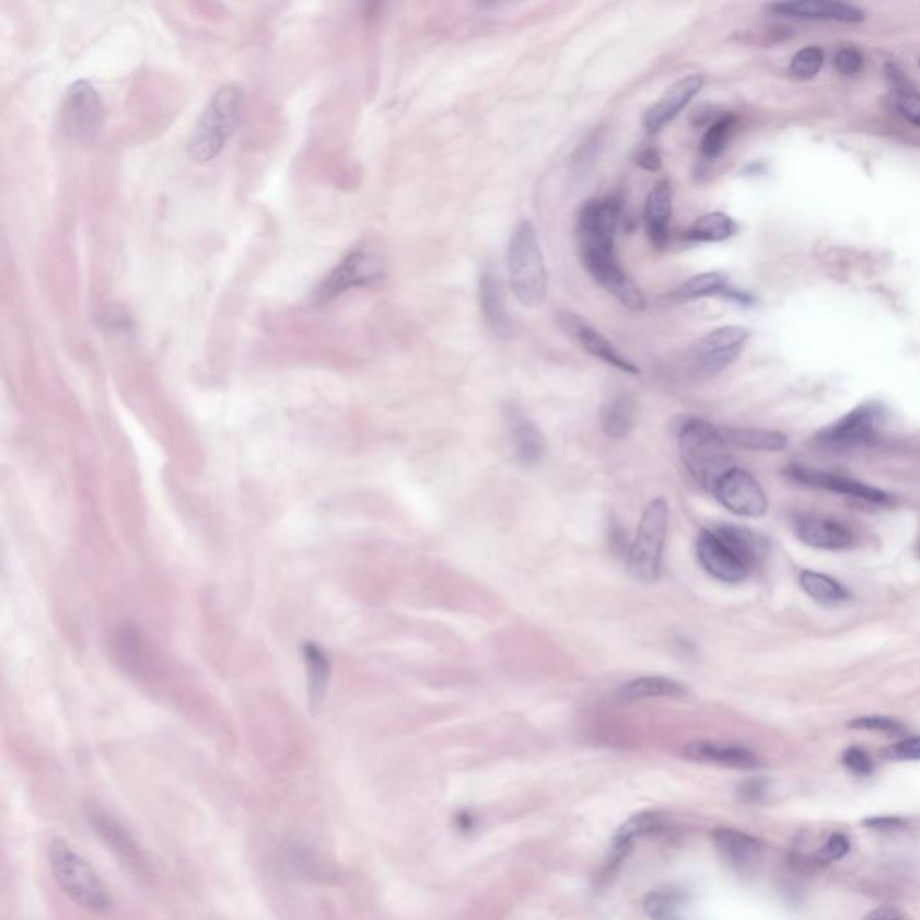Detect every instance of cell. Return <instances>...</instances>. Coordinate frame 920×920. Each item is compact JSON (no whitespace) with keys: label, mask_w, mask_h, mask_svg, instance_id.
Listing matches in <instances>:
<instances>
[{"label":"cell","mask_w":920,"mask_h":920,"mask_svg":"<svg viewBox=\"0 0 920 920\" xmlns=\"http://www.w3.org/2000/svg\"><path fill=\"white\" fill-rule=\"evenodd\" d=\"M622 218L617 198L589 200L578 217V243L581 261L595 281L631 312H644L645 295L617 261L615 237Z\"/></svg>","instance_id":"obj_1"},{"label":"cell","mask_w":920,"mask_h":920,"mask_svg":"<svg viewBox=\"0 0 920 920\" xmlns=\"http://www.w3.org/2000/svg\"><path fill=\"white\" fill-rule=\"evenodd\" d=\"M678 446L687 471L710 493L718 480L735 468L734 457L730 455V446L724 443L720 427L704 419H682Z\"/></svg>","instance_id":"obj_2"},{"label":"cell","mask_w":920,"mask_h":920,"mask_svg":"<svg viewBox=\"0 0 920 920\" xmlns=\"http://www.w3.org/2000/svg\"><path fill=\"white\" fill-rule=\"evenodd\" d=\"M508 267L511 288L520 304L541 306L548 293L544 251L533 223L523 220L509 240Z\"/></svg>","instance_id":"obj_3"},{"label":"cell","mask_w":920,"mask_h":920,"mask_svg":"<svg viewBox=\"0 0 920 920\" xmlns=\"http://www.w3.org/2000/svg\"><path fill=\"white\" fill-rule=\"evenodd\" d=\"M50 871L61 890L83 910L105 916L110 910V894L100 875L66 841L55 840L49 847Z\"/></svg>","instance_id":"obj_4"},{"label":"cell","mask_w":920,"mask_h":920,"mask_svg":"<svg viewBox=\"0 0 920 920\" xmlns=\"http://www.w3.org/2000/svg\"><path fill=\"white\" fill-rule=\"evenodd\" d=\"M242 100L236 85H223L211 97L193 133L191 153L197 161L209 162L222 153L240 123Z\"/></svg>","instance_id":"obj_5"},{"label":"cell","mask_w":920,"mask_h":920,"mask_svg":"<svg viewBox=\"0 0 920 920\" xmlns=\"http://www.w3.org/2000/svg\"><path fill=\"white\" fill-rule=\"evenodd\" d=\"M669 528V508L656 498L645 508L639 531L628 550V569L640 583H654L662 573L665 538Z\"/></svg>","instance_id":"obj_6"},{"label":"cell","mask_w":920,"mask_h":920,"mask_svg":"<svg viewBox=\"0 0 920 920\" xmlns=\"http://www.w3.org/2000/svg\"><path fill=\"white\" fill-rule=\"evenodd\" d=\"M886 421V408L881 403H863L847 416L824 428L816 443L830 452H850L875 443Z\"/></svg>","instance_id":"obj_7"},{"label":"cell","mask_w":920,"mask_h":920,"mask_svg":"<svg viewBox=\"0 0 920 920\" xmlns=\"http://www.w3.org/2000/svg\"><path fill=\"white\" fill-rule=\"evenodd\" d=\"M749 331L743 326L718 327L704 335L690 352L692 368L703 376H715L740 358L748 342Z\"/></svg>","instance_id":"obj_8"},{"label":"cell","mask_w":920,"mask_h":920,"mask_svg":"<svg viewBox=\"0 0 920 920\" xmlns=\"http://www.w3.org/2000/svg\"><path fill=\"white\" fill-rule=\"evenodd\" d=\"M712 494L729 511L746 519H760L768 511L765 489L760 488L757 478L752 477L745 469H730L718 480Z\"/></svg>","instance_id":"obj_9"},{"label":"cell","mask_w":920,"mask_h":920,"mask_svg":"<svg viewBox=\"0 0 920 920\" xmlns=\"http://www.w3.org/2000/svg\"><path fill=\"white\" fill-rule=\"evenodd\" d=\"M383 276L380 259L365 251H354L343 257L323 284L317 288L315 298L321 302L333 301L352 288L368 287Z\"/></svg>","instance_id":"obj_10"},{"label":"cell","mask_w":920,"mask_h":920,"mask_svg":"<svg viewBox=\"0 0 920 920\" xmlns=\"http://www.w3.org/2000/svg\"><path fill=\"white\" fill-rule=\"evenodd\" d=\"M63 128L75 139H91L96 136L103 123V103L100 94L89 81H75L69 86L63 110H61Z\"/></svg>","instance_id":"obj_11"},{"label":"cell","mask_w":920,"mask_h":920,"mask_svg":"<svg viewBox=\"0 0 920 920\" xmlns=\"http://www.w3.org/2000/svg\"><path fill=\"white\" fill-rule=\"evenodd\" d=\"M696 552L701 567L723 583H741L748 578L749 569L745 561L712 528L699 533Z\"/></svg>","instance_id":"obj_12"},{"label":"cell","mask_w":920,"mask_h":920,"mask_svg":"<svg viewBox=\"0 0 920 920\" xmlns=\"http://www.w3.org/2000/svg\"><path fill=\"white\" fill-rule=\"evenodd\" d=\"M559 326L563 327V331L570 335L573 340H578L579 346L584 351L590 352L594 358H598L601 362L608 363L612 368L619 369L626 374L640 373V369L631 360L620 354L608 338L601 335L594 327L583 323L578 315L559 313Z\"/></svg>","instance_id":"obj_13"},{"label":"cell","mask_w":920,"mask_h":920,"mask_svg":"<svg viewBox=\"0 0 920 920\" xmlns=\"http://www.w3.org/2000/svg\"><path fill=\"white\" fill-rule=\"evenodd\" d=\"M785 477L795 482L804 484L810 488L827 489L832 493L847 494V497L860 498L872 503H890V494L881 489L871 488L866 484L858 482L854 478L832 475V473L816 471V469L804 468V466H790L785 469Z\"/></svg>","instance_id":"obj_14"},{"label":"cell","mask_w":920,"mask_h":920,"mask_svg":"<svg viewBox=\"0 0 920 920\" xmlns=\"http://www.w3.org/2000/svg\"><path fill=\"white\" fill-rule=\"evenodd\" d=\"M703 85L704 78L699 74L685 75L676 81L669 91L665 92L664 96L645 112L644 128L648 133H659L664 126L674 121L679 116V112L698 96Z\"/></svg>","instance_id":"obj_15"},{"label":"cell","mask_w":920,"mask_h":920,"mask_svg":"<svg viewBox=\"0 0 920 920\" xmlns=\"http://www.w3.org/2000/svg\"><path fill=\"white\" fill-rule=\"evenodd\" d=\"M505 423L509 428V438L513 443L514 455L523 466H536L541 463L547 453V441L533 419L523 412L516 405H508L505 408Z\"/></svg>","instance_id":"obj_16"},{"label":"cell","mask_w":920,"mask_h":920,"mask_svg":"<svg viewBox=\"0 0 920 920\" xmlns=\"http://www.w3.org/2000/svg\"><path fill=\"white\" fill-rule=\"evenodd\" d=\"M770 10L780 16L790 19H805V21H835L843 24H860L865 21V13L846 2L832 0H796V2H779L771 4Z\"/></svg>","instance_id":"obj_17"},{"label":"cell","mask_w":920,"mask_h":920,"mask_svg":"<svg viewBox=\"0 0 920 920\" xmlns=\"http://www.w3.org/2000/svg\"><path fill=\"white\" fill-rule=\"evenodd\" d=\"M685 759L703 765L723 766L734 770H755L760 762L757 755L746 746L720 743V741H692L684 748Z\"/></svg>","instance_id":"obj_18"},{"label":"cell","mask_w":920,"mask_h":920,"mask_svg":"<svg viewBox=\"0 0 920 920\" xmlns=\"http://www.w3.org/2000/svg\"><path fill=\"white\" fill-rule=\"evenodd\" d=\"M795 533L805 545L822 550H841L852 544V534L841 523L824 516H796Z\"/></svg>","instance_id":"obj_19"},{"label":"cell","mask_w":920,"mask_h":920,"mask_svg":"<svg viewBox=\"0 0 920 920\" xmlns=\"http://www.w3.org/2000/svg\"><path fill=\"white\" fill-rule=\"evenodd\" d=\"M671 214L673 187L669 180H660L649 193L644 206L645 231L654 247L662 248L669 240Z\"/></svg>","instance_id":"obj_20"},{"label":"cell","mask_w":920,"mask_h":920,"mask_svg":"<svg viewBox=\"0 0 920 920\" xmlns=\"http://www.w3.org/2000/svg\"><path fill=\"white\" fill-rule=\"evenodd\" d=\"M478 295H480V310H482L484 321L488 324L491 333L494 337L508 338L513 331V324H511V317H509L502 284H500L497 273L491 272V270L482 273Z\"/></svg>","instance_id":"obj_21"},{"label":"cell","mask_w":920,"mask_h":920,"mask_svg":"<svg viewBox=\"0 0 920 920\" xmlns=\"http://www.w3.org/2000/svg\"><path fill=\"white\" fill-rule=\"evenodd\" d=\"M678 301H696L704 298H726L730 301L748 304L749 298L746 293L740 292L732 287L729 277L721 272H704L690 277L682 287L673 293Z\"/></svg>","instance_id":"obj_22"},{"label":"cell","mask_w":920,"mask_h":920,"mask_svg":"<svg viewBox=\"0 0 920 920\" xmlns=\"http://www.w3.org/2000/svg\"><path fill=\"white\" fill-rule=\"evenodd\" d=\"M715 849L726 863L732 866H748L759 860L762 843L754 836L734 829H718L712 835Z\"/></svg>","instance_id":"obj_23"},{"label":"cell","mask_w":920,"mask_h":920,"mask_svg":"<svg viewBox=\"0 0 920 920\" xmlns=\"http://www.w3.org/2000/svg\"><path fill=\"white\" fill-rule=\"evenodd\" d=\"M619 695L624 701L654 698L682 699L689 695V689L676 679L665 678V676H642L622 685Z\"/></svg>","instance_id":"obj_24"},{"label":"cell","mask_w":920,"mask_h":920,"mask_svg":"<svg viewBox=\"0 0 920 920\" xmlns=\"http://www.w3.org/2000/svg\"><path fill=\"white\" fill-rule=\"evenodd\" d=\"M724 443L735 449L752 452H780L788 446V439L782 433L760 428L720 427Z\"/></svg>","instance_id":"obj_25"},{"label":"cell","mask_w":920,"mask_h":920,"mask_svg":"<svg viewBox=\"0 0 920 920\" xmlns=\"http://www.w3.org/2000/svg\"><path fill=\"white\" fill-rule=\"evenodd\" d=\"M664 824V818L660 813H640V815L629 818L626 824L620 827L619 832L615 835L614 843H612V860L609 865H617L622 861L624 855L628 854L634 841L642 838V836L653 835Z\"/></svg>","instance_id":"obj_26"},{"label":"cell","mask_w":920,"mask_h":920,"mask_svg":"<svg viewBox=\"0 0 920 920\" xmlns=\"http://www.w3.org/2000/svg\"><path fill=\"white\" fill-rule=\"evenodd\" d=\"M712 531L745 561L749 570L754 569L755 564L759 563L760 558L766 554L765 539L757 536L749 528L723 523V525H718Z\"/></svg>","instance_id":"obj_27"},{"label":"cell","mask_w":920,"mask_h":920,"mask_svg":"<svg viewBox=\"0 0 920 920\" xmlns=\"http://www.w3.org/2000/svg\"><path fill=\"white\" fill-rule=\"evenodd\" d=\"M735 232L737 223L729 214L715 211L696 220L685 236L692 243H721L734 236Z\"/></svg>","instance_id":"obj_28"},{"label":"cell","mask_w":920,"mask_h":920,"mask_svg":"<svg viewBox=\"0 0 920 920\" xmlns=\"http://www.w3.org/2000/svg\"><path fill=\"white\" fill-rule=\"evenodd\" d=\"M601 423L608 438L624 439L631 432L634 423V399L628 394H620L617 398L606 403L601 412Z\"/></svg>","instance_id":"obj_29"},{"label":"cell","mask_w":920,"mask_h":920,"mask_svg":"<svg viewBox=\"0 0 920 920\" xmlns=\"http://www.w3.org/2000/svg\"><path fill=\"white\" fill-rule=\"evenodd\" d=\"M304 660H306L307 679H310V703H312L313 712H317L326 698L329 664H327L326 654L313 644L304 645Z\"/></svg>","instance_id":"obj_30"},{"label":"cell","mask_w":920,"mask_h":920,"mask_svg":"<svg viewBox=\"0 0 920 920\" xmlns=\"http://www.w3.org/2000/svg\"><path fill=\"white\" fill-rule=\"evenodd\" d=\"M800 586L805 594L815 598L816 603L838 604L849 598V592L836 579L813 570L800 573Z\"/></svg>","instance_id":"obj_31"},{"label":"cell","mask_w":920,"mask_h":920,"mask_svg":"<svg viewBox=\"0 0 920 920\" xmlns=\"http://www.w3.org/2000/svg\"><path fill=\"white\" fill-rule=\"evenodd\" d=\"M735 116L734 114H724L720 119H715L710 125L709 130L704 131L703 139H701V155L704 159H715L723 153L724 148L729 147L730 139L734 136Z\"/></svg>","instance_id":"obj_32"},{"label":"cell","mask_w":920,"mask_h":920,"mask_svg":"<svg viewBox=\"0 0 920 920\" xmlns=\"http://www.w3.org/2000/svg\"><path fill=\"white\" fill-rule=\"evenodd\" d=\"M824 50L820 47L800 49L790 63V74L796 80H813L824 67Z\"/></svg>","instance_id":"obj_33"},{"label":"cell","mask_w":920,"mask_h":920,"mask_svg":"<svg viewBox=\"0 0 920 920\" xmlns=\"http://www.w3.org/2000/svg\"><path fill=\"white\" fill-rule=\"evenodd\" d=\"M603 137L604 131L598 128V130L592 131V133H590V136L581 142L578 153L573 155V175H586V173L590 172V167L594 166L595 159H597L598 155V150L603 147Z\"/></svg>","instance_id":"obj_34"},{"label":"cell","mask_w":920,"mask_h":920,"mask_svg":"<svg viewBox=\"0 0 920 920\" xmlns=\"http://www.w3.org/2000/svg\"><path fill=\"white\" fill-rule=\"evenodd\" d=\"M892 106L902 119L920 128V94L913 91H897L892 96Z\"/></svg>","instance_id":"obj_35"},{"label":"cell","mask_w":920,"mask_h":920,"mask_svg":"<svg viewBox=\"0 0 920 920\" xmlns=\"http://www.w3.org/2000/svg\"><path fill=\"white\" fill-rule=\"evenodd\" d=\"M850 729L871 730V732H883V734L890 735H900L906 732L905 724L892 720V718H885V715L858 718V720L850 721Z\"/></svg>","instance_id":"obj_36"},{"label":"cell","mask_w":920,"mask_h":920,"mask_svg":"<svg viewBox=\"0 0 920 920\" xmlns=\"http://www.w3.org/2000/svg\"><path fill=\"white\" fill-rule=\"evenodd\" d=\"M841 762L847 770L860 775V777H869V775L874 773V760H872L871 755L866 754L865 749L858 748V746L846 749Z\"/></svg>","instance_id":"obj_37"},{"label":"cell","mask_w":920,"mask_h":920,"mask_svg":"<svg viewBox=\"0 0 920 920\" xmlns=\"http://www.w3.org/2000/svg\"><path fill=\"white\" fill-rule=\"evenodd\" d=\"M835 67L841 74H860L861 69H863V55L854 47H843L836 53Z\"/></svg>","instance_id":"obj_38"},{"label":"cell","mask_w":920,"mask_h":920,"mask_svg":"<svg viewBox=\"0 0 920 920\" xmlns=\"http://www.w3.org/2000/svg\"><path fill=\"white\" fill-rule=\"evenodd\" d=\"M885 755L894 760H920V735L899 741L886 749Z\"/></svg>","instance_id":"obj_39"},{"label":"cell","mask_w":920,"mask_h":920,"mask_svg":"<svg viewBox=\"0 0 920 920\" xmlns=\"http://www.w3.org/2000/svg\"><path fill=\"white\" fill-rule=\"evenodd\" d=\"M849 850L850 841L847 840V836L841 835V832H835V835L829 836V840H827L824 849H822L820 858L824 861L841 860Z\"/></svg>","instance_id":"obj_40"},{"label":"cell","mask_w":920,"mask_h":920,"mask_svg":"<svg viewBox=\"0 0 920 920\" xmlns=\"http://www.w3.org/2000/svg\"><path fill=\"white\" fill-rule=\"evenodd\" d=\"M671 906H673V900H671V896L667 894H651L645 900V910H648L649 916L653 917H662L665 913H669Z\"/></svg>","instance_id":"obj_41"},{"label":"cell","mask_w":920,"mask_h":920,"mask_svg":"<svg viewBox=\"0 0 920 920\" xmlns=\"http://www.w3.org/2000/svg\"><path fill=\"white\" fill-rule=\"evenodd\" d=\"M637 164L642 170H645V172H659L660 167H662V159H660L659 151L648 147L637 155Z\"/></svg>","instance_id":"obj_42"},{"label":"cell","mask_w":920,"mask_h":920,"mask_svg":"<svg viewBox=\"0 0 920 920\" xmlns=\"http://www.w3.org/2000/svg\"><path fill=\"white\" fill-rule=\"evenodd\" d=\"M865 827L877 830H897L906 827V822L902 818H892V816H881V818H866Z\"/></svg>","instance_id":"obj_43"},{"label":"cell","mask_w":920,"mask_h":920,"mask_svg":"<svg viewBox=\"0 0 920 920\" xmlns=\"http://www.w3.org/2000/svg\"><path fill=\"white\" fill-rule=\"evenodd\" d=\"M766 784L762 780H749L741 788V796L745 800H759L765 795Z\"/></svg>","instance_id":"obj_44"},{"label":"cell","mask_w":920,"mask_h":920,"mask_svg":"<svg viewBox=\"0 0 920 920\" xmlns=\"http://www.w3.org/2000/svg\"><path fill=\"white\" fill-rule=\"evenodd\" d=\"M866 920H906V917L902 916L899 910H896V908L885 906V908L875 910L874 913H872V916Z\"/></svg>","instance_id":"obj_45"},{"label":"cell","mask_w":920,"mask_h":920,"mask_svg":"<svg viewBox=\"0 0 920 920\" xmlns=\"http://www.w3.org/2000/svg\"><path fill=\"white\" fill-rule=\"evenodd\" d=\"M919 67H920V60H919Z\"/></svg>","instance_id":"obj_46"}]
</instances>
